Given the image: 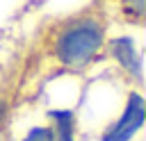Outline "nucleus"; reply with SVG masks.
<instances>
[{"mask_svg":"<svg viewBox=\"0 0 146 141\" xmlns=\"http://www.w3.org/2000/svg\"><path fill=\"white\" fill-rule=\"evenodd\" d=\"M146 125V96L139 86H128L116 114L103 123L91 139L94 141H141Z\"/></svg>","mask_w":146,"mask_h":141,"instance_id":"obj_3","label":"nucleus"},{"mask_svg":"<svg viewBox=\"0 0 146 141\" xmlns=\"http://www.w3.org/2000/svg\"><path fill=\"white\" fill-rule=\"evenodd\" d=\"M110 27L112 23L100 7H89L57 20L43 39V52L50 66L71 75L96 70L103 64Z\"/></svg>","mask_w":146,"mask_h":141,"instance_id":"obj_1","label":"nucleus"},{"mask_svg":"<svg viewBox=\"0 0 146 141\" xmlns=\"http://www.w3.org/2000/svg\"><path fill=\"white\" fill-rule=\"evenodd\" d=\"M11 102H9V98L7 96H0V130H5V125H7V121H9V114H11Z\"/></svg>","mask_w":146,"mask_h":141,"instance_id":"obj_7","label":"nucleus"},{"mask_svg":"<svg viewBox=\"0 0 146 141\" xmlns=\"http://www.w3.org/2000/svg\"><path fill=\"white\" fill-rule=\"evenodd\" d=\"M103 64L110 70H114L128 86L141 89L144 86V50H141L139 32H135L132 27L112 25L105 41Z\"/></svg>","mask_w":146,"mask_h":141,"instance_id":"obj_2","label":"nucleus"},{"mask_svg":"<svg viewBox=\"0 0 146 141\" xmlns=\"http://www.w3.org/2000/svg\"><path fill=\"white\" fill-rule=\"evenodd\" d=\"M50 125L52 141H82L80 118L75 107H41Z\"/></svg>","mask_w":146,"mask_h":141,"instance_id":"obj_5","label":"nucleus"},{"mask_svg":"<svg viewBox=\"0 0 146 141\" xmlns=\"http://www.w3.org/2000/svg\"><path fill=\"white\" fill-rule=\"evenodd\" d=\"M112 25L141 30L146 18V0H110V9H103Z\"/></svg>","mask_w":146,"mask_h":141,"instance_id":"obj_6","label":"nucleus"},{"mask_svg":"<svg viewBox=\"0 0 146 141\" xmlns=\"http://www.w3.org/2000/svg\"><path fill=\"white\" fill-rule=\"evenodd\" d=\"M2 134L5 141H52L50 125L39 105L11 109Z\"/></svg>","mask_w":146,"mask_h":141,"instance_id":"obj_4","label":"nucleus"}]
</instances>
